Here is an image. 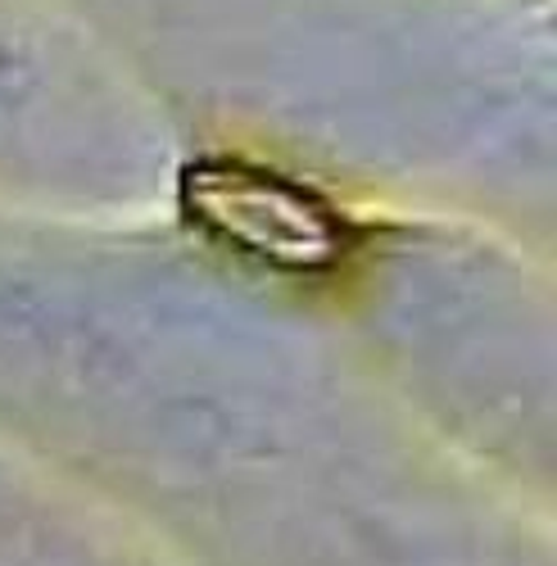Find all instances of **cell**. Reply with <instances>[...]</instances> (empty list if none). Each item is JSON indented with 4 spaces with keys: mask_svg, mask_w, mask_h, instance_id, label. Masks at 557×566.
I'll return each instance as SVG.
<instances>
[{
    "mask_svg": "<svg viewBox=\"0 0 557 566\" xmlns=\"http://www.w3.org/2000/svg\"><path fill=\"white\" fill-rule=\"evenodd\" d=\"M181 200L218 241L276 268H327L345 250V222L313 191L263 168L200 164L186 172Z\"/></svg>",
    "mask_w": 557,
    "mask_h": 566,
    "instance_id": "6da1fadb",
    "label": "cell"
}]
</instances>
